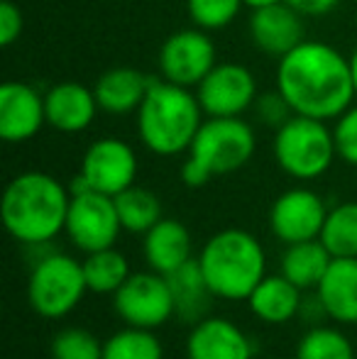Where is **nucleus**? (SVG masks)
I'll use <instances>...</instances> for the list:
<instances>
[{"label": "nucleus", "instance_id": "obj_1", "mask_svg": "<svg viewBox=\"0 0 357 359\" xmlns=\"http://www.w3.org/2000/svg\"><path fill=\"white\" fill-rule=\"evenodd\" d=\"M276 90L286 98L294 115L335 120L357 100L353 64L333 44L304 39L276 62Z\"/></svg>", "mask_w": 357, "mask_h": 359}, {"label": "nucleus", "instance_id": "obj_2", "mask_svg": "<svg viewBox=\"0 0 357 359\" xmlns=\"http://www.w3.org/2000/svg\"><path fill=\"white\" fill-rule=\"evenodd\" d=\"M72 189L47 171H22L5 186L0 215L8 235L22 247L54 242L67 227Z\"/></svg>", "mask_w": 357, "mask_h": 359}, {"label": "nucleus", "instance_id": "obj_3", "mask_svg": "<svg viewBox=\"0 0 357 359\" xmlns=\"http://www.w3.org/2000/svg\"><path fill=\"white\" fill-rule=\"evenodd\" d=\"M203 115L194 88L152 79L142 105L135 113V128L144 149L157 156H177L189 151L203 125Z\"/></svg>", "mask_w": 357, "mask_h": 359}, {"label": "nucleus", "instance_id": "obj_4", "mask_svg": "<svg viewBox=\"0 0 357 359\" xmlns=\"http://www.w3.org/2000/svg\"><path fill=\"white\" fill-rule=\"evenodd\" d=\"M196 259L213 296L220 301H248L267 276V252L243 227H225L210 235Z\"/></svg>", "mask_w": 357, "mask_h": 359}, {"label": "nucleus", "instance_id": "obj_5", "mask_svg": "<svg viewBox=\"0 0 357 359\" xmlns=\"http://www.w3.org/2000/svg\"><path fill=\"white\" fill-rule=\"evenodd\" d=\"M257 149L255 128L243 118H206L181 164V181L201 189L218 176L240 171Z\"/></svg>", "mask_w": 357, "mask_h": 359}, {"label": "nucleus", "instance_id": "obj_6", "mask_svg": "<svg viewBox=\"0 0 357 359\" xmlns=\"http://www.w3.org/2000/svg\"><path fill=\"white\" fill-rule=\"evenodd\" d=\"M274 161L286 176L296 181L321 179L338 159L333 128L325 120L291 115L281 128L274 130Z\"/></svg>", "mask_w": 357, "mask_h": 359}, {"label": "nucleus", "instance_id": "obj_7", "mask_svg": "<svg viewBox=\"0 0 357 359\" xmlns=\"http://www.w3.org/2000/svg\"><path fill=\"white\" fill-rule=\"evenodd\" d=\"M88 293L83 262L67 252L57 250L29 264L27 279V303L39 318L62 320L79 308Z\"/></svg>", "mask_w": 357, "mask_h": 359}, {"label": "nucleus", "instance_id": "obj_8", "mask_svg": "<svg viewBox=\"0 0 357 359\" xmlns=\"http://www.w3.org/2000/svg\"><path fill=\"white\" fill-rule=\"evenodd\" d=\"M113 311L125 325L159 330L177 316L169 279L152 269L130 274V279L113 293Z\"/></svg>", "mask_w": 357, "mask_h": 359}, {"label": "nucleus", "instance_id": "obj_9", "mask_svg": "<svg viewBox=\"0 0 357 359\" xmlns=\"http://www.w3.org/2000/svg\"><path fill=\"white\" fill-rule=\"evenodd\" d=\"M64 232L72 240V245L81 250L83 255L115 247L120 232H123L115 198L98 194V191L72 194V205H69Z\"/></svg>", "mask_w": 357, "mask_h": 359}, {"label": "nucleus", "instance_id": "obj_10", "mask_svg": "<svg viewBox=\"0 0 357 359\" xmlns=\"http://www.w3.org/2000/svg\"><path fill=\"white\" fill-rule=\"evenodd\" d=\"M157 64L164 81L184 88H196L218 64V49L206 29H177L162 42Z\"/></svg>", "mask_w": 357, "mask_h": 359}, {"label": "nucleus", "instance_id": "obj_11", "mask_svg": "<svg viewBox=\"0 0 357 359\" xmlns=\"http://www.w3.org/2000/svg\"><path fill=\"white\" fill-rule=\"evenodd\" d=\"M257 79L245 64L218 62L196 86L206 118H243L257 100Z\"/></svg>", "mask_w": 357, "mask_h": 359}, {"label": "nucleus", "instance_id": "obj_12", "mask_svg": "<svg viewBox=\"0 0 357 359\" xmlns=\"http://www.w3.org/2000/svg\"><path fill=\"white\" fill-rule=\"evenodd\" d=\"M328 210L323 196L296 186L274 198L269 208V230L284 245L318 240Z\"/></svg>", "mask_w": 357, "mask_h": 359}, {"label": "nucleus", "instance_id": "obj_13", "mask_svg": "<svg viewBox=\"0 0 357 359\" xmlns=\"http://www.w3.org/2000/svg\"><path fill=\"white\" fill-rule=\"evenodd\" d=\"M137 154L125 140L100 137L83 151L79 176L88 184L90 191L105 196H118L137 179Z\"/></svg>", "mask_w": 357, "mask_h": 359}, {"label": "nucleus", "instance_id": "obj_14", "mask_svg": "<svg viewBox=\"0 0 357 359\" xmlns=\"http://www.w3.org/2000/svg\"><path fill=\"white\" fill-rule=\"evenodd\" d=\"M44 125V93L25 81H5L0 88V137L8 144H22L37 137Z\"/></svg>", "mask_w": 357, "mask_h": 359}, {"label": "nucleus", "instance_id": "obj_15", "mask_svg": "<svg viewBox=\"0 0 357 359\" xmlns=\"http://www.w3.org/2000/svg\"><path fill=\"white\" fill-rule=\"evenodd\" d=\"M186 359H255V342L233 320L208 316L191 325Z\"/></svg>", "mask_w": 357, "mask_h": 359}, {"label": "nucleus", "instance_id": "obj_16", "mask_svg": "<svg viewBox=\"0 0 357 359\" xmlns=\"http://www.w3.org/2000/svg\"><path fill=\"white\" fill-rule=\"evenodd\" d=\"M250 39L267 57L281 59L296 44L304 42V15L296 13L289 3H276L252 10L248 20Z\"/></svg>", "mask_w": 357, "mask_h": 359}, {"label": "nucleus", "instance_id": "obj_17", "mask_svg": "<svg viewBox=\"0 0 357 359\" xmlns=\"http://www.w3.org/2000/svg\"><path fill=\"white\" fill-rule=\"evenodd\" d=\"M47 108V125L59 133L76 135L93 125L98 115V100L93 88L79 81H59L44 93Z\"/></svg>", "mask_w": 357, "mask_h": 359}, {"label": "nucleus", "instance_id": "obj_18", "mask_svg": "<svg viewBox=\"0 0 357 359\" xmlns=\"http://www.w3.org/2000/svg\"><path fill=\"white\" fill-rule=\"evenodd\" d=\"M142 255L149 269L169 276L194 259V240L189 227L177 217H162L152 230L142 235Z\"/></svg>", "mask_w": 357, "mask_h": 359}, {"label": "nucleus", "instance_id": "obj_19", "mask_svg": "<svg viewBox=\"0 0 357 359\" xmlns=\"http://www.w3.org/2000/svg\"><path fill=\"white\" fill-rule=\"evenodd\" d=\"M149 83H152V79L137 69L115 67L98 76V81L93 83V93L103 113L130 115L137 113V108L142 105Z\"/></svg>", "mask_w": 357, "mask_h": 359}, {"label": "nucleus", "instance_id": "obj_20", "mask_svg": "<svg viewBox=\"0 0 357 359\" xmlns=\"http://www.w3.org/2000/svg\"><path fill=\"white\" fill-rule=\"evenodd\" d=\"M318 296L323 301L328 318L340 325L357 323V257L333 259L318 284Z\"/></svg>", "mask_w": 357, "mask_h": 359}, {"label": "nucleus", "instance_id": "obj_21", "mask_svg": "<svg viewBox=\"0 0 357 359\" xmlns=\"http://www.w3.org/2000/svg\"><path fill=\"white\" fill-rule=\"evenodd\" d=\"M301 291L296 284H291L284 274L264 276L248 298V306L257 320L267 323V325H284V323L299 318L301 308Z\"/></svg>", "mask_w": 357, "mask_h": 359}, {"label": "nucleus", "instance_id": "obj_22", "mask_svg": "<svg viewBox=\"0 0 357 359\" xmlns=\"http://www.w3.org/2000/svg\"><path fill=\"white\" fill-rule=\"evenodd\" d=\"M167 279L174 296V313H177L174 318H179L186 325H196L203 318H208L210 303L215 301V296L210 291L196 257L191 262H186L184 266H179L177 271H172Z\"/></svg>", "mask_w": 357, "mask_h": 359}, {"label": "nucleus", "instance_id": "obj_23", "mask_svg": "<svg viewBox=\"0 0 357 359\" xmlns=\"http://www.w3.org/2000/svg\"><path fill=\"white\" fill-rule=\"evenodd\" d=\"M330 262H333V255L325 250L321 240L296 242V245H286L279 259V271L301 291H316Z\"/></svg>", "mask_w": 357, "mask_h": 359}, {"label": "nucleus", "instance_id": "obj_24", "mask_svg": "<svg viewBox=\"0 0 357 359\" xmlns=\"http://www.w3.org/2000/svg\"><path fill=\"white\" fill-rule=\"evenodd\" d=\"M115 208H118L123 232H130V235H144L164 217L159 196L137 184L115 196Z\"/></svg>", "mask_w": 357, "mask_h": 359}, {"label": "nucleus", "instance_id": "obj_25", "mask_svg": "<svg viewBox=\"0 0 357 359\" xmlns=\"http://www.w3.org/2000/svg\"><path fill=\"white\" fill-rule=\"evenodd\" d=\"M130 262L115 247L100 252H90L83 259V276H86L88 293H100V296H113L125 281L130 279Z\"/></svg>", "mask_w": 357, "mask_h": 359}, {"label": "nucleus", "instance_id": "obj_26", "mask_svg": "<svg viewBox=\"0 0 357 359\" xmlns=\"http://www.w3.org/2000/svg\"><path fill=\"white\" fill-rule=\"evenodd\" d=\"M318 240L333 259L357 257V201H345L328 210Z\"/></svg>", "mask_w": 357, "mask_h": 359}, {"label": "nucleus", "instance_id": "obj_27", "mask_svg": "<svg viewBox=\"0 0 357 359\" xmlns=\"http://www.w3.org/2000/svg\"><path fill=\"white\" fill-rule=\"evenodd\" d=\"M103 359H164V345L154 330L128 325L103 340Z\"/></svg>", "mask_w": 357, "mask_h": 359}, {"label": "nucleus", "instance_id": "obj_28", "mask_svg": "<svg viewBox=\"0 0 357 359\" xmlns=\"http://www.w3.org/2000/svg\"><path fill=\"white\" fill-rule=\"evenodd\" d=\"M296 359H355V347L338 327L314 325L301 335Z\"/></svg>", "mask_w": 357, "mask_h": 359}, {"label": "nucleus", "instance_id": "obj_29", "mask_svg": "<svg viewBox=\"0 0 357 359\" xmlns=\"http://www.w3.org/2000/svg\"><path fill=\"white\" fill-rule=\"evenodd\" d=\"M243 8V0H186L191 25L206 32H218L233 25Z\"/></svg>", "mask_w": 357, "mask_h": 359}, {"label": "nucleus", "instance_id": "obj_30", "mask_svg": "<svg viewBox=\"0 0 357 359\" xmlns=\"http://www.w3.org/2000/svg\"><path fill=\"white\" fill-rule=\"evenodd\" d=\"M52 359H103V342L86 327H64L52 337Z\"/></svg>", "mask_w": 357, "mask_h": 359}, {"label": "nucleus", "instance_id": "obj_31", "mask_svg": "<svg viewBox=\"0 0 357 359\" xmlns=\"http://www.w3.org/2000/svg\"><path fill=\"white\" fill-rule=\"evenodd\" d=\"M333 140L338 159L357 166V103L350 105L343 115L333 120Z\"/></svg>", "mask_w": 357, "mask_h": 359}, {"label": "nucleus", "instance_id": "obj_32", "mask_svg": "<svg viewBox=\"0 0 357 359\" xmlns=\"http://www.w3.org/2000/svg\"><path fill=\"white\" fill-rule=\"evenodd\" d=\"M252 110H255V118H257L264 128H271V130L281 128V125L294 115L291 105L286 103V98L276 88L267 90V93H260L252 105Z\"/></svg>", "mask_w": 357, "mask_h": 359}, {"label": "nucleus", "instance_id": "obj_33", "mask_svg": "<svg viewBox=\"0 0 357 359\" xmlns=\"http://www.w3.org/2000/svg\"><path fill=\"white\" fill-rule=\"evenodd\" d=\"M22 27H25L22 10L13 0H0V44L3 47L15 44L20 34H22Z\"/></svg>", "mask_w": 357, "mask_h": 359}, {"label": "nucleus", "instance_id": "obj_34", "mask_svg": "<svg viewBox=\"0 0 357 359\" xmlns=\"http://www.w3.org/2000/svg\"><path fill=\"white\" fill-rule=\"evenodd\" d=\"M299 318L309 327L323 325L325 320H330L328 311H325L323 301H321V296H318V291H304V298H301V308H299Z\"/></svg>", "mask_w": 357, "mask_h": 359}, {"label": "nucleus", "instance_id": "obj_35", "mask_svg": "<svg viewBox=\"0 0 357 359\" xmlns=\"http://www.w3.org/2000/svg\"><path fill=\"white\" fill-rule=\"evenodd\" d=\"M284 3H289L304 18H321V15H328L330 10L338 8L340 0H284Z\"/></svg>", "mask_w": 357, "mask_h": 359}, {"label": "nucleus", "instance_id": "obj_36", "mask_svg": "<svg viewBox=\"0 0 357 359\" xmlns=\"http://www.w3.org/2000/svg\"><path fill=\"white\" fill-rule=\"evenodd\" d=\"M276 3H284V0H243V5L250 10H260V8H267V5H276Z\"/></svg>", "mask_w": 357, "mask_h": 359}, {"label": "nucleus", "instance_id": "obj_37", "mask_svg": "<svg viewBox=\"0 0 357 359\" xmlns=\"http://www.w3.org/2000/svg\"><path fill=\"white\" fill-rule=\"evenodd\" d=\"M350 64H353V81H355V95H357V44L353 54H350Z\"/></svg>", "mask_w": 357, "mask_h": 359}]
</instances>
